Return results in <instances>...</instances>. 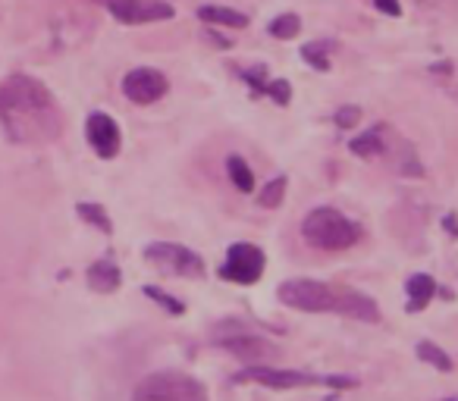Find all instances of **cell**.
<instances>
[{
    "label": "cell",
    "mask_w": 458,
    "mask_h": 401,
    "mask_svg": "<svg viewBox=\"0 0 458 401\" xmlns=\"http://www.w3.org/2000/svg\"><path fill=\"white\" fill-rule=\"evenodd\" d=\"M0 126L20 145L57 138L60 113L47 85L32 76H10L0 85Z\"/></svg>",
    "instance_id": "cell-1"
},
{
    "label": "cell",
    "mask_w": 458,
    "mask_h": 401,
    "mask_svg": "<svg viewBox=\"0 0 458 401\" xmlns=\"http://www.w3.org/2000/svg\"><path fill=\"white\" fill-rule=\"evenodd\" d=\"M280 301L293 311L305 313H343L361 323H380V307L370 295L358 292L352 286L336 282H314V280H289L276 288Z\"/></svg>",
    "instance_id": "cell-2"
},
{
    "label": "cell",
    "mask_w": 458,
    "mask_h": 401,
    "mask_svg": "<svg viewBox=\"0 0 458 401\" xmlns=\"http://www.w3.org/2000/svg\"><path fill=\"white\" fill-rule=\"evenodd\" d=\"M301 236L311 248L320 251H345L352 245H358L361 238V226L355 220H349L345 213L333 211V207H318L305 217L301 223Z\"/></svg>",
    "instance_id": "cell-3"
},
{
    "label": "cell",
    "mask_w": 458,
    "mask_h": 401,
    "mask_svg": "<svg viewBox=\"0 0 458 401\" xmlns=\"http://www.w3.org/2000/svg\"><path fill=\"white\" fill-rule=\"evenodd\" d=\"M132 401H208V388L182 370H160L139 382Z\"/></svg>",
    "instance_id": "cell-4"
},
{
    "label": "cell",
    "mask_w": 458,
    "mask_h": 401,
    "mask_svg": "<svg viewBox=\"0 0 458 401\" xmlns=\"http://www.w3.org/2000/svg\"><path fill=\"white\" fill-rule=\"evenodd\" d=\"M242 382H261V386H270V388H301V386H355V380L349 376H318V373H299V370H274V367H255L242 370L239 373Z\"/></svg>",
    "instance_id": "cell-5"
},
{
    "label": "cell",
    "mask_w": 458,
    "mask_h": 401,
    "mask_svg": "<svg viewBox=\"0 0 458 401\" xmlns=\"http://www.w3.org/2000/svg\"><path fill=\"white\" fill-rule=\"evenodd\" d=\"M264 267H267V257H264V251L258 248V245L236 242V245H229L220 276L226 282H236V286H255L264 276Z\"/></svg>",
    "instance_id": "cell-6"
},
{
    "label": "cell",
    "mask_w": 458,
    "mask_h": 401,
    "mask_svg": "<svg viewBox=\"0 0 458 401\" xmlns=\"http://www.w3.org/2000/svg\"><path fill=\"white\" fill-rule=\"evenodd\" d=\"M145 257L151 263H157L160 270L173 276H182V280H201L204 276V261L185 245H173V242H154L145 248Z\"/></svg>",
    "instance_id": "cell-7"
},
{
    "label": "cell",
    "mask_w": 458,
    "mask_h": 401,
    "mask_svg": "<svg viewBox=\"0 0 458 401\" xmlns=\"http://www.w3.org/2000/svg\"><path fill=\"white\" fill-rule=\"evenodd\" d=\"M166 88H170L166 76L160 70H151V66H139V70L126 72V79H123V95L135 104L160 101L166 95Z\"/></svg>",
    "instance_id": "cell-8"
},
{
    "label": "cell",
    "mask_w": 458,
    "mask_h": 401,
    "mask_svg": "<svg viewBox=\"0 0 458 401\" xmlns=\"http://www.w3.org/2000/svg\"><path fill=\"white\" fill-rule=\"evenodd\" d=\"M107 10L120 22H126V26L173 20V7L170 4H160V0H110Z\"/></svg>",
    "instance_id": "cell-9"
},
{
    "label": "cell",
    "mask_w": 458,
    "mask_h": 401,
    "mask_svg": "<svg viewBox=\"0 0 458 401\" xmlns=\"http://www.w3.org/2000/svg\"><path fill=\"white\" fill-rule=\"evenodd\" d=\"M85 135H89V145L95 147L98 157L114 160L116 154H120L123 135H120V126H116L114 116H107V113H91L89 122H85Z\"/></svg>",
    "instance_id": "cell-10"
},
{
    "label": "cell",
    "mask_w": 458,
    "mask_h": 401,
    "mask_svg": "<svg viewBox=\"0 0 458 401\" xmlns=\"http://www.w3.org/2000/svg\"><path fill=\"white\" fill-rule=\"evenodd\" d=\"M216 345H220V348H226L229 355L245 357V361H255V357H264V355H270V351H274L261 336H251V332H245V330L229 332V336H216Z\"/></svg>",
    "instance_id": "cell-11"
},
{
    "label": "cell",
    "mask_w": 458,
    "mask_h": 401,
    "mask_svg": "<svg viewBox=\"0 0 458 401\" xmlns=\"http://www.w3.org/2000/svg\"><path fill=\"white\" fill-rule=\"evenodd\" d=\"M85 276H89V286L95 288V292H101V295L116 292V288H120V282H123L120 267H116L110 257H104V261H95Z\"/></svg>",
    "instance_id": "cell-12"
},
{
    "label": "cell",
    "mask_w": 458,
    "mask_h": 401,
    "mask_svg": "<svg viewBox=\"0 0 458 401\" xmlns=\"http://www.w3.org/2000/svg\"><path fill=\"white\" fill-rule=\"evenodd\" d=\"M405 295H408V313L424 311L433 301V295H437V282H433L430 273H414L411 280L405 282Z\"/></svg>",
    "instance_id": "cell-13"
},
{
    "label": "cell",
    "mask_w": 458,
    "mask_h": 401,
    "mask_svg": "<svg viewBox=\"0 0 458 401\" xmlns=\"http://www.w3.org/2000/svg\"><path fill=\"white\" fill-rule=\"evenodd\" d=\"M198 20L210 22V26H226V29H245L249 26V16L245 13H239V10H233V7H216V4L198 10Z\"/></svg>",
    "instance_id": "cell-14"
},
{
    "label": "cell",
    "mask_w": 458,
    "mask_h": 401,
    "mask_svg": "<svg viewBox=\"0 0 458 401\" xmlns=\"http://www.w3.org/2000/svg\"><path fill=\"white\" fill-rule=\"evenodd\" d=\"M226 172H229V182L236 185L239 191H245V195L255 191V172H251V166L245 163L239 154H233V157L226 160Z\"/></svg>",
    "instance_id": "cell-15"
},
{
    "label": "cell",
    "mask_w": 458,
    "mask_h": 401,
    "mask_svg": "<svg viewBox=\"0 0 458 401\" xmlns=\"http://www.w3.org/2000/svg\"><path fill=\"white\" fill-rule=\"evenodd\" d=\"M414 351H418L420 361H427L433 370H443V373H449V370H452V357L445 355L439 345H433V342H427V338H424V342L414 345Z\"/></svg>",
    "instance_id": "cell-16"
},
{
    "label": "cell",
    "mask_w": 458,
    "mask_h": 401,
    "mask_svg": "<svg viewBox=\"0 0 458 401\" xmlns=\"http://www.w3.org/2000/svg\"><path fill=\"white\" fill-rule=\"evenodd\" d=\"M352 154H358V157H374V154L383 151V129H370V132L358 135V138H352Z\"/></svg>",
    "instance_id": "cell-17"
},
{
    "label": "cell",
    "mask_w": 458,
    "mask_h": 401,
    "mask_svg": "<svg viewBox=\"0 0 458 401\" xmlns=\"http://www.w3.org/2000/svg\"><path fill=\"white\" fill-rule=\"evenodd\" d=\"M286 185H289V179H286V176L270 179V182L264 185V191H261V207H267V211L280 207V205H283V197H286Z\"/></svg>",
    "instance_id": "cell-18"
},
{
    "label": "cell",
    "mask_w": 458,
    "mask_h": 401,
    "mask_svg": "<svg viewBox=\"0 0 458 401\" xmlns=\"http://www.w3.org/2000/svg\"><path fill=\"white\" fill-rule=\"evenodd\" d=\"M299 32H301V20L295 13H283V16H276V20L270 22V35H274V38H280V41L295 38Z\"/></svg>",
    "instance_id": "cell-19"
},
{
    "label": "cell",
    "mask_w": 458,
    "mask_h": 401,
    "mask_svg": "<svg viewBox=\"0 0 458 401\" xmlns=\"http://www.w3.org/2000/svg\"><path fill=\"white\" fill-rule=\"evenodd\" d=\"M76 211H79V217L89 220V223L95 226V230L114 232V223H110V217H107V211H104V207H98V205H79Z\"/></svg>",
    "instance_id": "cell-20"
},
{
    "label": "cell",
    "mask_w": 458,
    "mask_h": 401,
    "mask_svg": "<svg viewBox=\"0 0 458 401\" xmlns=\"http://www.w3.org/2000/svg\"><path fill=\"white\" fill-rule=\"evenodd\" d=\"M141 292H145L151 301H157V305L164 307L166 313H185V305H182V301H176V298H173V295H166L164 288H157V286H145V288H141Z\"/></svg>",
    "instance_id": "cell-21"
},
{
    "label": "cell",
    "mask_w": 458,
    "mask_h": 401,
    "mask_svg": "<svg viewBox=\"0 0 458 401\" xmlns=\"http://www.w3.org/2000/svg\"><path fill=\"white\" fill-rule=\"evenodd\" d=\"M301 57H305V63L314 66V70H320V72L330 70V57H327L324 45H314V41H311V45L301 47Z\"/></svg>",
    "instance_id": "cell-22"
},
{
    "label": "cell",
    "mask_w": 458,
    "mask_h": 401,
    "mask_svg": "<svg viewBox=\"0 0 458 401\" xmlns=\"http://www.w3.org/2000/svg\"><path fill=\"white\" fill-rule=\"evenodd\" d=\"M264 95L274 97L280 107H286L289 97H293V91H289V82H283V79H274V82H267V88H264Z\"/></svg>",
    "instance_id": "cell-23"
},
{
    "label": "cell",
    "mask_w": 458,
    "mask_h": 401,
    "mask_svg": "<svg viewBox=\"0 0 458 401\" xmlns=\"http://www.w3.org/2000/svg\"><path fill=\"white\" fill-rule=\"evenodd\" d=\"M358 120H361V110H358V107H343L336 113V126L339 129H355Z\"/></svg>",
    "instance_id": "cell-24"
},
{
    "label": "cell",
    "mask_w": 458,
    "mask_h": 401,
    "mask_svg": "<svg viewBox=\"0 0 458 401\" xmlns=\"http://www.w3.org/2000/svg\"><path fill=\"white\" fill-rule=\"evenodd\" d=\"M374 4H377V10H380V13H386V16H399L402 13L399 0H374Z\"/></svg>",
    "instance_id": "cell-25"
},
{
    "label": "cell",
    "mask_w": 458,
    "mask_h": 401,
    "mask_svg": "<svg viewBox=\"0 0 458 401\" xmlns=\"http://www.w3.org/2000/svg\"><path fill=\"white\" fill-rule=\"evenodd\" d=\"M443 401H458V398H443Z\"/></svg>",
    "instance_id": "cell-26"
}]
</instances>
